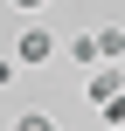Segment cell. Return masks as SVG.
<instances>
[{
    "instance_id": "6da1fadb",
    "label": "cell",
    "mask_w": 125,
    "mask_h": 131,
    "mask_svg": "<svg viewBox=\"0 0 125 131\" xmlns=\"http://www.w3.org/2000/svg\"><path fill=\"white\" fill-rule=\"evenodd\" d=\"M56 55H63V41H56L49 21H28V28L14 35V62H21V69H42V62H56Z\"/></svg>"
},
{
    "instance_id": "7a4b0ae2",
    "label": "cell",
    "mask_w": 125,
    "mask_h": 131,
    "mask_svg": "<svg viewBox=\"0 0 125 131\" xmlns=\"http://www.w3.org/2000/svg\"><path fill=\"white\" fill-rule=\"evenodd\" d=\"M84 97H90V104H111V97H125V69H118V62L90 69V76H84Z\"/></svg>"
},
{
    "instance_id": "3957f363",
    "label": "cell",
    "mask_w": 125,
    "mask_h": 131,
    "mask_svg": "<svg viewBox=\"0 0 125 131\" xmlns=\"http://www.w3.org/2000/svg\"><path fill=\"white\" fill-rule=\"evenodd\" d=\"M63 55H70L77 69H104V41H97V28H84V35H70V41H63Z\"/></svg>"
},
{
    "instance_id": "277c9868",
    "label": "cell",
    "mask_w": 125,
    "mask_h": 131,
    "mask_svg": "<svg viewBox=\"0 0 125 131\" xmlns=\"http://www.w3.org/2000/svg\"><path fill=\"white\" fill-rule=\"evenodd\" d=\"M97 41H104V62H125V28L104 21V28H97Z\"/></svg>"
},
{
    "instance_id": "5b68a950",
    "label": "cell",
    "mask_w": 125,
    "mask_h": 131,
    "mask_svg": "<svg viewBox=\"0 0 125 131\" xmlns=\"http://www.w3.org/2000/svg\"><path fill=\"white\" fill-rule=\"evenodd\" d=\"M14 131H56V117H49V111H21V117H14Z\"/></svg>"
},
{
    "instance_id": "8992f818",
    "label": "cell",
    "mask_w": 125,
    "mask_h": 131,
    "mask_svg": "<svg viewBox=\"0 0 125 131\" xmlns=\"http://www.w3.org/2000/svg\"><path fill=\"white\" fill-rule=\"evenodd\" d=\"M14 83H21V62H14V55H0V90H14Z\"/></svg>"
},
{
    "instance_id": "52a82bcc",
    "label": "cell",
    "mask_w": 125,
    "mask_h": 131,
    "mask_svg": "<svg viewBox=\"0 0 125 131\" xmlns=\"http://www.w3.org/2000/svg\"><path fill=\"white\" fill-rule=\"evenodd\" d=\"M97 111H104V124H111V131L125 124V97H111V104H97Z\"/></svg>"
},
{
    "instance_id": "ba28073f",
    "label": "cell",
    "mask_w": 125,
    "mask_h": 131,
    "mask_svg": "<svg viewBox=\"0 0 125 131\" xmlns=\"http://www.w3.org/2000/svg\"><path fill=\"white\" fill-rule=\"evenodd\" d=\"M7 7H14V14H49L56 0H7Z\"/></svg>"
},
{
    "instance_id": "9c48e42d",
    "label": "cell",
    "mask_w": 125,
    "mask_h": 131,
    "mask_svg": "<svg viewBox=\"0 0 125 131\" xmlns=\"http://www.w3.org/2000/svg\"><path fill=\"white\" fill-rule=\"evenodd\" d=\"M118 131H125V124H118Z\"/></svg>"
}]
</instances>
